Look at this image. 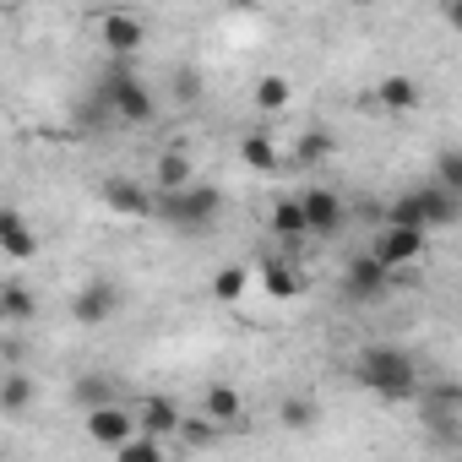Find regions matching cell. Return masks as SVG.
Listing matches in <instances>:
<instances>
[{
  "mask_svg": "<svg viewBox=\"0 0 462 462\" xmlns=\"http://www.w3.org/2000/svg\"><path fill=\"white\" fill-rule=\"evenodd\" d=\"M375 98H381V109H392V115H413V109H419V82L402 77V71H392Z\"/></svg>",
  "mask_w": 462,
  "mask_h": 462,
  "instance_id": "obj_15",
  "label": "cell"
},
{
  "mask_svg": "<svg viewBox=\"0 0 462 462\" xmlns=\"http://www.w3.org/2000/svg\"><path fill=\"white\" fill-rule=\"evenodd\" d=\"M174 93H180L185 104H190V98H201V77H196L190 66H180V71H174Z\"/></svg>",
  "mask_w": 462,
  "mask_h": 462,
  "instance_id": "obj_29",
  "label": "cell"
},
{
  "mask_svg": "<svg viewBox=\"0 0 462 462\" xmlns=\"http://www.w3.org/2000/svg\"><path fill=\"white\" fill-rule=\"evenodd\" d=\"M392 273H397V267H386L375 251L354 256V262L343 267V300H354V305H375V300H386V294H392Z\"/></svg>",
  "mask_w": 462,
  "mask_h": 462,
  "instance_id": "obj_4",
  "label": "cell"
},
{
  "mask_svg": "<svg viewBox=\"0 0 462 462\" xmlns=\"http://www.w3.org/2000/svg\"><path fill=\"white\" fill-rule=\"evenodd\" d=\"M289 98H294V93H289V82H283L278 71H267V77L256 82V109H262V115H278V109H289Z\"/></svg>",
  "mask_w": 462,
  "mask_h": 462,
  "instance_id": "obj_17",
  "label": "cell"
},
{
  "mask_svg": "<svg viewBox=\"0 0 462 462\" xmlns=\"http://www.w3.org/2000/svg\"><path fill=\"white\" fill-rule=\"evenodd\" d=\"M180 185H190V158L169 147V152L158 158V190H180Z\"/></svg>",
  "mask_w": 462,
  "mask_h": 462,
  "instance_id": "obj_20",
  "label": "cell"
},
{
  "mask_svg": "<svg viewBox=\"0 0 462 462\" xmlns=\"http://www.w3.org/2000/svg\"><path fill=\"white\" fill-rule=\"evenodd\" d=\"M332 152H337V142H332L327 131H305V136L294 142V158H300V163H327Z\"/></svg>",
  "mask_w": 462,
  "mask_h": 462,
  "instance_id": "obj_21",
  "label": "cell"
},
{
  "mask_svg": "<svg viewBox=\"0 0 462 462\" xmlns=\"http://www.w3.org/2000/svg\"><path fill=\"white\" fill-rule=\"evenodd\" d=\"M115 457H120V462H158V457H163V435H152V430H136L125 446H115Z\"/></svg>",
  "mask_w": 462,
  "mask_h": 462,
  "instance_id": "obj_16",
  "label": "cell"
},
{
  "mask_svg": "<svg viewBox=\"0 0 462 462\" xmlns=\"http://www.w3.org/2000/svg\"><path fill=\"white\" fill-rule=\"evenodd\" d=\"M207 419H217V424L240 419V392H235V386H212V392H207Z\"/></svg>",
  "mask_w": 462,
  "mask_h": 462,
  "instance_id": "obj_23",
  "label": "cell"
},
{
  "mask_svg": "<svg viewBox=\"0 0 462 462\" xmlns=\"http://www.w3.org/2000/svg\"><path fill=\"white\" fill-rule=\"evenodd\" d=\"M104 104H109L115 120H125V125H152V120H158V104H152V93L136 82V71H131L125 55H115V71H109V82H104Z\"/></svg>",
  "mask_w": 462,
  "mask_h": 462,
  "instance_id": "obj_2",
  "label": "cell"
},
{
  "mask_svg": "<svg viewBox=\"0 0 462 462\" xmlns=\"http://www.w3.org/2000/svg\"><path fill=\"white\" fill-rule=\"evenodd\" d=\"M77 402H88V408H98V402H109V392H104V381H98V375H88V381H77Z\"/></svg>",
  "mask_w": 462,
  "mask_h": 462,
  "instance_id": "obj_30",
  "label": "cell"
},
{
  "mask_svg": "<svg viewBox=\"0 0 462 462\" xmlns=\"http://www.w3.org/2000/svg\"><path fill=\"white\" fill-rule=\"evenodd\" d=\"M262 289H267L273 300H289V294L300 289V278H294V267H283V262H262Z\"/></svg>",
  "mask_w": 462,
  "mask_h": 462,
  "instance_id": "obj_22",
  "label": "cell"
},
{
  "mask_svg": "<svg viewBox=\"0 0 462 462\" xmlns=\"http://www.w3.org/2000/svg\"><path fill=\"white\" fill-rule=\"evenodd\" d=\"M354 381H359L365 392H375L381 402H408V397L419 392V370H413V359H408L402 348H392V343L365 348L359 365H354Z\"/></svg>",
  "mask_w": 462,
  "mask_h": 462,
  "instance_id": "obj_1",
  "label": "cell"
},
{
  "mask_svg": "<svg viewBox=\"0 0 462 462\" xmlns=\"http://www.w3.org/2000/svg\"><path fill=\"white\" fill-rule=\"evenodd\" d=\"M0 316H6V321H28V316H33L28 283H0Z\"/></svg>",
  "mask_w": 462,
  "mask_h": 462,
  "instance_id": "obj_19",
  "label": "cell"
},
{
  "mask_svg": "<svg viewBox=\"0 0 462 462\" xmlns=\"http://www.w3.org/2000/svg\"><path fill=\"white\" fill-rule=\"evenodd\" d=\"M370 251H375L386 267H408V262L424 256V228H419V223H386Z\"/></svg>",
  "mask_w": 462,
  "mask_h": 462,
  "instance_id": "obj_6",
  "label": "cell"
},
{
  "mask_svg": "<svg viewBox=\"0 0 462 462\" xmlns=\"http://www.w3.org/2000/svg\"><path fill=\"white\" fill-rule=\"evenodd\" d=\"M28 397H33V386H28L23 375H6V386H0V413H17Z\"/></svg>",
  "mask_w": 462,
  "mask_h": 462,
  "instance_id": "obj_26",
  "label": "cell"
},
{
  "mask_svg": "<svg viewBox=\"0 0 462 462\" xmlns=\"http://www.w3.org/2000/svg\"><path fill=\"white\" fill-rule=\"evenodd\" d=\"M136 430H142V419H136L131 408H120V402H98V408H88V440L104 446V451L125 446Z\"/></svg>",
  "mask_w": 462,
  "mask_h": 462,
  "instance_id": "obj_5",
  "label": "cell"
},
{
  "mask_svg": "<svg viewBox=\"0 0 462 462\" xmlns=\"http://www.w3.org/2000/svg\"><path fill=\"white\" fill-rule=\"evenodd\" d=\"M104 207H109V212H120V217H147V212H158V201H152L136 180H125V174L104 180Z\"/></svg>",
  "mask_w": 462,
  "mask_h": 462,
  "instance_id": "obj_8",
  "label": "cell"
},
{
  "mask_svg": "<svg viewBox=\"0 0 462 462\" xmlns=\"http://www.w3.org/2000/svg\"><path fill=\"white\" fill-rule=\"evenodd\" d=\"M273 235H278V240H305V235H310L305 196H278V201H273Z\"/></svg>",
  "mask_w": 462,
  "mask_h": 462,
  "instance_id": "obj_11",
  "label": "cell"
},
{
  "mask_svg": "<svg viewBox=\"0 0 462 462\" xmlns=\"http://www.w3.org/2000/svg\"><path fill=\"white\" fill-rule=\"evenodd\" d=\"M446 23H451V28L462 33V0H451V6H446Z\"/></svg>",
  "mask_w": 462,
  "mask_h": 462,
  "instance_id": "obj_32",
  "label": "cell"
},
{
  "mask_svg": "<svg viewBox=\"0 0 462 462\" xmlns=\"http://www.w3.org/2000/svg\"><path fill=\"white\" fill-rule=\"evenodd\" d=\"M212 424H217V419H212ZM212 424H185V440H190V446H207V440H212Z\"/></svg>",
  "mask_w": 462,
  "mask_h": 462,
  "instance_id": "obj_31",
  "label": "cell"
},
{
  "mask_svg": "<svg viewBox=\"0 0 462 462\" xmlns=\"http://www.w3.org/2000/svg\"><path fill=\"white\" fill-rule=\"evenodd\" d=\"M413 196H419V207H424V223H430V228H440V223H457V212H462V196H457L451 185H440V180L419 185Z\"/></svg>",
  "mask_w": 462,
  "mask_h": 462,
  "instance_id": "obj_9",
  "label": "cell"
},
{
  "mask_svg": "<svg viewBox=\"0 0 462 462\" xmlns=\"http://www.w3.org/2000/svg\"><path fill=\"white\" fill-rule=\"evenodd\" d=\"M240 158H245L251 169H262V174L278 169V147H273L267 136H245V142H240Z\"/></svg>",
  "mask_w": 462,
  "mask_h": 462,
  "instance_id": "obj_24",
  "label": "cell"
},
{
  "mask_svg": "<svg viewBox=\"0 0 462 462\" xmlns=\"http://www.w3.org/2000/svg\"><path fill=\"white\" fill-rule=\"evenodd\" d=\"M217 212H223V196L212 185H180V190L158 196V217L174 228H212Z\"/></svg>",
  "mask_w": 462,
  "mask_h": 462,
  "instance_id": "obj_3",
  "label": "cell"
},
{
  "mask_svg": "<svg viewBox=\"0 0 462 462\" xmlns=\"http://www.w3.org/2000/svg\"><path fill=\"white\" fill-rule=\"evenodd\" d=\"M245 289H251V273H245V267H223V273H212V300H223V305H235Z\"/></svg>",
  "mask_w": 462,
  "mask_h": 462,
  "instance_id": "obj_18",
  "label": "cell"
},
{
  "mask_svg": "<svg viewBox=\"0 0 462 462\" xmlns=\"http://www.w3.org/2000/svg\"><path fill=\"white\" fill-rule=\"evenodd\" d=\"M136 419H142V430H152V435H180L185 430V419H180V408L169 402V397H147L142 408H136Z\"/></svg>",
  "mask_w": 462,
  "mask_h": 462,
  "instance_id": "obj_14",
  "label": "cell"
},
{
  "mask_svg": "<svg viewBox=\"0 0 462 462\" xmlns=\"http://www.w3.org/2000/svg\"><path fill=\"white\" fill-rule=\"evenodd\" d=\"M386 223H419V228H430V223H424V207H419V196H413V190L392 201V217H386Z\"/></svg>",
  "mask_w": 462,
  "mask_h": 462,
  "instance_id": "obj_27",
  "label": "cell"
},
{
  "mask_svg": "<svg viewBox=\"0 0 462 462\" xmlns=\"http://www.w3.org/2000/svg\"><path fill=\"white\" fill-rule=\"evenodd\" d=\"M228 6H256V0H228Z\"/></svg>",
  "mask_w": 462,
  "mask_h": 462,
  "instance_id": "obj_33",
  "label": "cell"
},
{
  "mask_svg": "<svg viewBox=\"0 0 462 462\" xmlns=\"http://www.w3.org/2000/svg\"><path fill=\"white\" fill-rule=\"evenodd\" d=\"M435 180H440V185H451V190L462 196V147H451V152H440V158H435Z\"/></svg>",
  "mask_w": 462,
  "mask_h": 462,
  "instance_id": "obj_25",
  "label": "cell"
},
{
  "mask_svg": "<svg viewBox=\"0 0 462 462\" xmlns=\"http://www.w3.org/2000/svg\"><path fill=\"white\" fill-rule=\"evenodd\" d=\"M305 217H310V235H337V223H343V201L332 190H305Z\"/></svg>",
  "mask_w": 462,
  "mask_h": 462,
  "instance_id": "obj_12",
  "label": "cell"
},
{
  "mask_svg": "<svg viewBox=\"0 0 462 462\" xmlns=\"http://www.w3.org/2000/svg\"><path fill=\"white\" fill-rule=\"evenodd\" d=\"M283 424H289V430H305V424H316V402H300V397H289V402H283Z\"/></svg>",
  "mask_w": 462,
  "mask_h": 462,
  "instance_id": "obj_28",
  "label": "cell"
},
{
  "mask_svg": "<svg viewBox=\"0 0 462 462\" xmlns=\"http://www.w3.org/2000/svg\"><path fill=\"white\" fill-rule=\"evenodd\" d=\"M115 310H120V289H115V283H82L77 300H71V316H77L82 327H98V321H109Z\"/></svg>",
  "mask_w": 462,
  "mask_h": 462,
  "instance_id": "obj_7",
  "label": "cell"
},
{
  "mask_svg": "<svg viewBox=\"0 0 462 462\" xmlns=\"http://www.w3.org/2000/svg\"><path fill=\"white\" fill-rule=\"evenodd\" d=\"M0 245H6V256H12V262H28V256L39 251V235L28 228V217H23L17 207L0 212Z\"/></svg>",
  "mask_w": 462,
  "mask_h": 462,
  "instance_id": "obj_10",
  "label": "cell"
},
{
  "mask_svg": "<svg viewBox=\"0 0 462 462\" xmlns=\"http://www.w3.org/2000/svg\"><path fill=\"white\" fill-rule=\"evenodd\" d=\"M142 39H147V33H142V23H136L131 12H115V17L104 23V44H109V55H125V60H131V55L142 50Z\"/></svg>",
  "mask_w": 462,
  "mask_h": 462,
  "instance_id": "obj_13",
  "label": "cell"
}]
</instances>
